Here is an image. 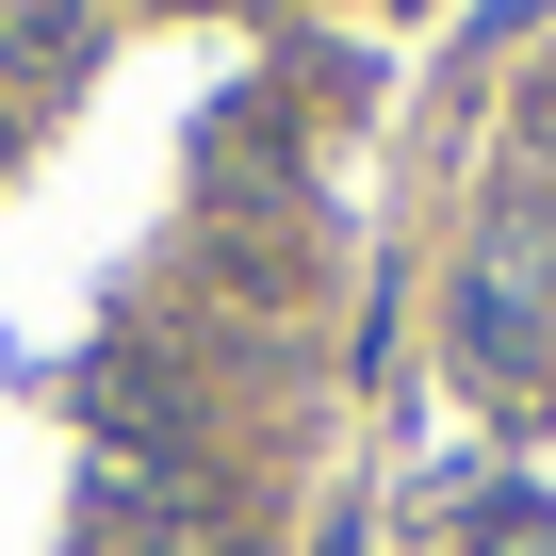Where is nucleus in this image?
<instances>
[{"instance_id": "1", "label": "nucleus", "mask_w": 556, "mask_h": 556, "mask_svg": "<svg viewBox=\"0 0 556 556\" xmlns=\"http://www.w3.org/2000/svg\"><path fill=\"white\" fill-rule=\"evenodd\" d=\"M458 361L491 393H556V213L475 229V262H458Z\"/></svg>"}, {"instance_id": "2", "label": "nucleus", "mask_w": 556, "mask_h": 556, "mask_svg": "<svg viewBox=\"0 0 556 556\" xmlns=\"http://www.w3.org/2000/svg\"><path fill=\"white\" fill-rule=\"evenodd\" d=\"M99 66V0H0V99H66Z\"/></svg>"}, {"instance_id": "3", "label": "nucleus", "mask_w": 556, "mask_h": 556, "mask_svg": "<svg viewBox=\"0 0 556 556\" xmlns=\"http://www.w3.org/2000/svg\"><path fill=\"white\" fill-rule=\"evenodd\" d=\"M0 115H17V99H0Z\"/></svg>"}]
</instances>
